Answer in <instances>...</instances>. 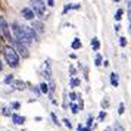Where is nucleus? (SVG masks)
Returning a JSON list of instances; mask_svg holds the SVG:
<instances>
[{
	"label": "nucleus",
	"instance_id": "obj_38",
	"mask_svg": "<svg viewBox=\"0 0 131 131\" xmlns=\"http://www.w3.org/2000/svg\"><path fill=\"white\" fill-rule=\"evenodd\" d=\"M47 6L53 7V6H54V0H47Z\"/></svg>",
	"mask_w": 131,
	"mask_h": 131
},
{
	"label": "nucleus",
	"instance_id": "obj_2",
	"mask_svg": "<svg viewBox=\"0 0 131 131\" xmlns=\"http://www.w3.org/2000/svg\"><path fill=\"white\" fill-rule=\"evenodd\" d=\"M10 30H12V32H13L12 37H13V40H15V41L22 43L24 46H30L31 43H32L30 38H28V37L24 34V31H22V25H19L16 21L10 24Z\"/></svg>",
	"mask_w": 131,
	"mask_h": 131
},
{
	"label": "nucleus",
	"instance_id": "obj_32",
	"mask_svg": "<svg viewBox=\"0 0 131 131\" xmlns=\"http://www.w3.org/2000/svg\"><path fill=\"white\" fill-rule=\"evenodd\" d=\"M119 46L121 47H125L127 46V38L125 37H119Z\"/></svg>",
	"mask_w": 131,
	"mask_h": 131
},
{
	"label": "nucleus",
	"instance_id": "obj_21",
	"mask_svg": "<svg viewBox=\"0 0 131 131\" xmlns=\"http://www.w3.org/2000/svg\"><path fill=\"white\" fill-rule=\"evenodd\" d=\"M102 63H103V58H102L100 53H97V54H96V59H94V65L96 66H100Z\"/></svg>",
	"mask_w": 131,
	"mask_h": 131
},
{
	"label": "nucleus",
	"instance_id": "obj_24",
	"mask_svg": "<svg viewBox=\"0 0 131 131\" xmlns=\"http://www.w3.org/2000/svg\"><path fill=\"white\" fill-rule=\"evenodd\" d=\"M2 115H5V116H12V111H10V107H2Z\"/></svg>",
	"mask_w": 131,
	"mask_h": 131
},
{
	"label": "nucleus",
	"instance_id": "obj_26",
	"mask_svg": "<svg viewBox=\"0 0 131 131\" xmlns=\"http://www.w3.org/2000/svg\"><path fill=\"white\" fill-rule=\"evenodd\" d=\"M10 109H13V111L21 109V103H19V102H12V103H10Z\"/></svg>",
	"mask_w": 131,
	"mask_h": 131
},
{
	"label": "nucleus",
	"instance_id": "obj_40",
	"mask_svg": "<svg viewBox=\"0 0 131 131\" xmlns=\"http://www.w3.org/2000/svg\"><path fill=\"white\" fill-rule=\"evenodd\" d=\"M69 58H71V59H77V54H75V53H71V54H69Z\"/></svg>",
	"mask_w": 131,
	"mask_h": 131
},
{
	"label": "nucleus",
	"instance_id": "obj_3",
	"mask_svg": "<svg viewBox=\"0 0 131 131\" xmlns=\"http://www.w3.org/2000/svg\"><path fill=\"white\" fill-rule=\"evenodd\" d=\"M31 2V9L34 10L36 16L43 19H47L49 18V13L46 10V3L43 0H30Z\"/></svg>",
	"mask_w": 131,
	"mask_h": 131
},
{
	"label": "nucleus",
	"instance_id": "obj_34",
	"mask_svg": "<svg viewBox=\"0 0 131 131\" xmlns=\"http://www.w3.org/2000/svg\"><path fill=\"white\" fill-rule=\"evenodd\" d=\"M107 106H109L107 99H103V100H102V107H103V109H107Z\"/></svg>",
	"mask_w": 131,
	"mask_h": 131
},
{
	"label": "nucleus",
	"instance_id": "obj_35",
	"mask_svg": "<svg viewBox=\"0 0 131 131\" xmlns=\"http://www.w3.org/2000/svg\"><path fill=\"white\" fill-rule=\"evenodd\" d=\"M91 124H93V116H91V115H89V118H87V127H89V128H91Z\"/></svg>",
	"mask_w": 131,
	"mask_h": 131
},
{
	"label": "nucleus",
	"instance_id": "obj_4",
	"mask_svg": "<svg viewBox=\"0 0 131 131\" xmlns=\"http://www.w3.org/2000/svg\"><path fill=\"white\" fill-rule=\"evenodd\" d=\"M0 34H2V37H3L5 40H7V41L12 44L13 37H12V32H10V27H9L7 21L3 18V16H0Z\"/></svg>",
	"mask_w": 131,
	"mask_h": 131
},
{
	"label": "nucleus",
	"instance_id": "obj_6",
	"mask_svg": "<svg viewBox=\"0 0 131 131\" xmlns=\"http://www.w3.org/2000/svg\"><path fill=\"white\" fill-rule=\"evenodd\" d=\"M22 31H24V34L30 38L31 41H38V40H40V38H38V34H37L31 27H28V25H22Z\"/></svg>",
	"mask_w": 131,
	"mask_h": 131
},
{
	"label": "nucleus",
	"instance_id": "obj_13",
	"mask_svg": "<svg viewBox=\"0 0 131 131\" xmlns=\"http://www.w3.org/2000/svg\"><path fill=\"white\" fill-rule=\"evenodd\" d=\"M111 84L112 87H118L119 83H118V74L116 72H111Z\"/></svg>",
	"mask_w": 131,
	"mask_h": 131
},
{
	"label": "nucleus",
	"instance_id": "obj_11",
	"mask_svg": "<svg viewBox=\"0 0 131 131\" xmlns=\"http://www.w3.org/2000/svg\"><path fill=\"white\" fill-rule=\"evenodd\" d=\"M12 122L15 125H24L25 124V116H21V115H18V113H12Z\"/></svg>",
	"mask_w": 131,
	"mask_h": 131
},
{
	"label": "nucleus",
	"instance_id": "obj_30",
	"mask_svg": "<svg viewBox=\"0 0 131 131\" xmlns=\"http://www.w3.org/2000/svg\"><path fill=\"white\" fill-rule=\"evenodd\" d=\"M113 130H115V131H125L124 127L119 124V122H115V125H113Z\"/></svg>",
	"mask_w": 131,
	"mask_h": 131
},
{
	"label": "nucleus",
	"instance_id": "obj_17",
	"mask_svg": "<svg viewBox=\"0 0 131 131\" xmlns=\"http://www.w3.org/2000/svg\"><path fill=\"white\" fill-rule=\"evenodd\" d=\"M54 90H56V84H54V81H50L49 83V96H50V99L53 97Z\"/></svg>",
	"mask_w": 131,
	"mask_h": 131
},
{
	"label": "nucleus",
	"instance_id": "obj_43",
	"mask_svg": "<svg viewBox=\"0 0 131 131\" xmlns=\"http://www.w3.org/2000/svg\"><path fill=\"white\" fill-rule=\"evenodd\" d=\"M105 131H112V130H111V128H109V127H107V128H106V130H105Z\"/></svg>",
	"mask_w": 131,
	"mask_h": 131
},
{
	"label": "nucleus",
	"instance_id": "obj_10",
	"mask_svg": "<svg viewBox=\"0 0 131 131\" xmlns=\"http://www.w3.org/2000/svg\"><path fill=\"white\" fill-rule=\"evenodd\" d=\"M10 85H12L15 90H18V91H24V90L27 89V83H24L22 80H15Z\"/></svg>",
	"mask_w": 131,
	"mask_h": 131
},
{
	"label": "nucleus",
	"instance_id": "obj_42",
	"mask_svg": "<svg viewBox=\"0 0 131 131\" xmlns=\"http://www.w3.org/2000/svg\"><path fill=\"white\" fill-rule=\"evenodd\" d=\"M3 71V62H2V60H0V72Z\"/></svg>",
	"mask_w": 131,
	"mask_h": 131
},
{
	"label": "nucleus",
	"instance_id": "obj_1",
	"mask_svg": "<svg viewBox=\"0 0 131 131\" xmlns=\"http://www.w3.org/2000/svg\"><path fill=\"white\" fill-rule=\"evenodd\" d=\"M3 56H5V60H6V63L10 68H18L19 66V54L16 53V50L9 44V46H5L3 47Z\"/></svg>",
	"mask_w": 131,
	"mask_h": 131
},
{
	"label": "nucleus",
	"instance_id": "obj_18",
	"mask_svg": "<svg viewBox=\"0 0 131 131\" xmlns=\"http://www.w3.org/2000/svg\"><path fill=\"white\" fill-rule=\"evenodd\" d=\"M80 78H77V77H74V78H71V83H69V87L71 89H75V87H78L80 85Z\"/></svg>",
	"mask_w": 131,
	"mask_h": 131
},
{
	"label": "nucleus",
	"instance_id": "obj_27",
	"mask_svg": "<svg viewBox=\"0 0 131 131\" xmlns=\"http://www.w3.org/2000/svg\"><path fill=\"white\" fill-rule=\"evenodd\" d=\"M78 97H81L80 94H77L75 91H72V93H69V99H71L72 102H75V100H78Z\"/></svg>",
	"mask_w": 131,
	"mask_h": 131
},
{
	"label": "nucleus",
	"instance_id": "obj_7",
	"mask_svg": "<svg viewBox=\"0 0 131 131\" xmlns=\"http://www.w3.org/2000/svg\"><path fill=\"white\" fill-rule=\"evenodd\" d=\"M41 75L46 78V80L52 81V66H50V60H49V59H46V60H44V63H43Z\"/></svg>",
	"mask_w": 131,
	"mask_h": 131
},
{
	"label": "nucleus",
	"instance_id": "obj_41",
	"mask_svg": "<svg viewBox=\"0 0 131 131\" xmlns=\"http://www.w3.org/2000/svg\"><path fill=\"white\" fill-rule=\"evenodd\" d=\"M34 119H36L37 122H40V121H43V118H41V116H36V118H34Z\"/></svg>",
	"mask_w": 131,
	"mask_h": 131
},
{
	"label": "nucleus",
	"instance_id": "obj_15",
	"mask_svg": "<svg viewBox=\"0 0 131 131\" xmlns=\"http://www.w3.org/2000/svg\"><path fill=\"white\" fill-rule=\"evenodd\" d=\"M71 9H80V5H66V6L62 9V13H63V15H66V13L69 12Z\"/></svg>",
	"mask_w": 131,
	"mask_h": 131
},
{
	"label": "nucleus",
	"instance_id": "obj_23",
	"mask_svg": "<svg viewBox=\"0 0 131 131\" xmlns=\"http://www.w3.org/2000/svg\"><path fill=\"white\" fill-rule=\"evenodd\" d=\"M122 15H124V10H122V9H118V10H116V13H115V21H116V22H119V21L122 19Z\"/></svg>",
	"mask_w": 131,
	"mask_h": 131
},
{
	"label": "nucleus",
	"instance_id": "obj_5",
	"mask_svg": "<svg viewBox=\"0 0 131 131\" xmlns=\"http://www.w3.org/2000/svg\"><path fill=\"white\" fill-rule=\"evenodd\" d=\"M12 47L16 50V53L19 54V58H24V59H28V58H30V52H28L27 46H24L22 43L15 41V40H13L12 41Z\"/></svg>",
	"mask_w": 131,
	"mask_h": 131
},
{
	"label": "nucleus",
	"instance_id": "obj_22",
	"mask_svg": "<svg viewBox=\"0 0 131 131\" xmlns=\"http://www.w3.org/2000/svg\"><path fill=\"white\" fill-rule=\"evenodd\" d=\"M50 119L53 121V124H54V125H58V127L60 125V121L58 119V116H56V113H54V112H50Z\"/></svg>",
	"mask_w": 131,
	"mask_h": 131
},
{
	"label": "nucleus",
	"instance_id": "obj_29",
	"mask_svg": "<svg viewBox=\"0 0 131 131\" xmlns=\"http://www.w3.org/2000/svg\"><path fill=\"white\" fill-rule=\"evenodd\" d=\"M62 121H63V124H65V127H66V128H69V130H72V124H71V121H69V119H68V118H63Z\"/></svg>",
	"mask_w": 131,
	"mask_h": 131
},
{
	"label": "nucleus",
	"instance_id": "obj_19",
	"mask_svg": "<svg viewBox=\"0 0 131 131\" xmlns=\"http://www.w3.org/2000/svg\"><path fill=\"white\" fill-rule=\"evenodd\" d=\"M69 109H71V112L74 113V115H77L78 112H80V107H78L77 103H74V102H71L69 103Z\"/></svg>",
	"mask_w": 131,
	"mask_h": 131
},
{
	"label": "nucleus",
	"instance_id": "obj_28",
	"mask_svg": "<svg viewBox=\"0 0 131 131\" xmlns=\"http://www.w3.org/2000/svg\"><path fill=\"white\" fill-rule=\"evenodd\" d=\"M99 122H102V121H105V119H106V112H105V111H100V112H99Z\"/></svg>",
	"mask_w": 131,
	"mask_h": 131
},
{
	"label": "nucleus",
	"instance_id": "obj_12",
	"mask_svg": "<svg viewBox=\"0 0 131 131\" xmlns=\"http://www.w3.org/2000/svg\"><path fill=\"white\" fill-rule=\"evenodd\" d=\"M91 49H93L94 52H97V50L100 49V41H99L97 37H93V38H91Z\"/></svg>",
	"mask_w": 131,
	"mask_h": 131
},
{
	"label": "nucleus",
	"instance_id": "obj_37",
	"mask_svg": "<svg viewBox=\"0 0 131 131\" xmlns=\"http://www.w3.org/2000/svg\"><path fill=\"white\" fill-rule=\"evenodd\" d=\"M3 41H5V38L2 37V34H0V50H3V47H5V46H3Z\"/></svg>",
	"mask_w": 131,
	"mask_h": 131
},
{
	"label": "nucleus",
	"instance_id": "obj_36",
	"mask_svg": "<svg viewBox=\"0 0 131 131\" xmlns=\"http://www.w3.org/2000/svg\"><path fill=\"white\" fill-rule=\"evenodd\" d=\"M128 19H130V24H131V0L128 2Z\"/></svg>",
	"mask_w": 131,
	"mask_h": 131
},
{
	"label": "nucleus",
	"instance_id": "obj_8",
	"mask_svg": "<svg viewBox=\"0 0 131 131\" xmlns=\"http://www.w3.org/2000/svg\"><path fill=\"white\" fill-rule=\"evenodd\" d=\"M21 15H22V18L27 19V21H34V18H36V13H34V10H32L31 7H22Z\"/></svg>",
	"mask_w": 131,
	"mask_h": 131
},
{
	"label": "nucleus",
	"instance_id": "obj_25",
	"mask_svg": "<svg viewBox=\"0 0 131 131\" xmlns=\"http://www.w3.org/2000/svg\"><path fill=\"white\" fill-rule=\"evenodd\" d=\"M69 75H71V78H74L77 75V68H75V65H69Z\"/></svg>",
	"mask_w": 131,
	"mask_h": 131
},
{
	"label": "nucleus",
	"instance_id": "obj_44",
	"mask_svg": "<svg viewBox=\"0 0 131 131\" xmlns=\"http://www.w3.org/2000/svg\"><path fill=\"white\" fill-rule=\"evenodd\" d=\"M113 2H121V0H113Z\"/></svg>",
	"mask_w": 131,
	"mask_h": 131
},
{
	"label": "nucleus",
	"instance_id": "obj_39",
	"mask_svg": "<svg viewBox=\"0 0 131 131\" xmlns=\"http://www.w3.org/2000/svg\"><path fill=\"white\" fill-rule=\"evenodd\" d=\"M119 28H121V25H119V24H115V31H116V32L119 31Z\"/></svg>",
	"mask_w": 131,
	"mask_h": 131
},
{
	"label": "nucleus",
	"instance_id": "obj_33",
	"mask_svg": "<svg viewBox=\"0 0 131 131\" xmlns=\"http://www.w3.org/2000/svg\"><path fill=\"white\" fill-rule=\"evenodd\" d=\"M77 131H91V128H89V127H83V125H78Z\"/></svg>",
	"mask_w": 131,
	"mask_h": 131
},
{
	"label": "nucleus",
	"instance_id": "obj_16",
	"mask_svg": "<svg viewBox=\"0 0 131 131\" xmlns=\"http://www.w3.org/2000/svg\"><path fill=\"white\" fill-rule=\"evenodd\" d=\"M38 89H40V93L49 94V84H47V83H40V85H38Z\"/></svg>",
	"mask_w": 131,
	"mask_h": 131
},
{
	"label": "nucleus",
	"instance_id": "obj_9",
	"mask_svg": "<svg viewBox=\"0 0 131 131\" xmlns=\"http://www.w3.org/2000/svg\"><path fill=\"white\" fill-rule=\"evenodd\" d=\"M31 28L36 31L38 36H40V34H43V32H44V30H46V28H44V24H43L41 21H32Z\"/></svg>",
	"mask_w": 131,
	"mask_h": 131
},
{
	"label": "nucleus",
	"instance_id": "obj_14",
	"mask_svg": "<svg viewBox=\"0 0 131 131\" xmlns=\"http://www.w3.org/2000/svg\"><path fill=\"white\" fill-rule=\"evenodd\" d=\"M71 47L74 49V50H78V49L83 47V44H81V40H80L78 37H75V38H74V41L71 43Z\"/></svg>",
	"mask_w": 131,
	"mask_h": 131
},
{
	"label": "nucleus",
	"instance_id": "obj_20",
	"mask_svg": "<svg viewBox=\"0 0 131 131\" xmlns=\"http://www.w3.org/2000/svg\"><path fill=\"white\" fill-rule=\"evenodd\" d=\"M13 81H15V77H13V74H7L6 77H5V80H3V83L7 84V85H9V84H12Z\"/></svg>",
	"mask_w": 131,
	"mask_h": 131
},
{
	"label": "nucleus",
	"instance_id": "obj_31",
	"mask_svg": "<svg viewBox=\"0 0 131 131\" xmlns=\"http://www.w3.org/2000/svg\"><path fill=\"white\" fill-rule=\"evenodd\" d=\"M124 112H125V105L121 102V103H119V106H118V113H119V115H122Z\"/></svg>",
	"mask_w": 131,
	"mask_h": 131
}]
</instances>
